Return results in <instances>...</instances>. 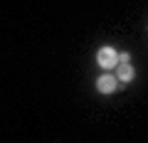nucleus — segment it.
I'll return each mask as SVG.
<instances>
[{
    "mask_svg": "<svg viewBox=\"0 0 148 143\" xmlns=\"http://www.w3.org/2000/svg\"><path fill=\"white\" fill-rule=\"evenodd\" d=\"M116 79L119 81H131L133 79V67H131V62H121L116 67Z\"/></svg>",
    "mask_w": 148,
    "mask_h": 143,
    "instance_id": "3",
    "label": "nucleus"
},
{
    "mask_svg": "<svg viewBox=\"0 0 148 143\" xmlns=\"http://www.w3.org/2000/svg\"><path fill=\"white\" fill-rule=\"evenodd\" d=\"M119 86V79L116 74H101L99 79H96V89L101 91V94H114Z\"/></svg>",
    "mask_w": 148,
    "mask_h": 143,
    "instance_id": "2",
    "label": "nucleus"
},
{
    "mask_svg": "<svg viewBox=\"0 0 148 143\" xmlns=\"http://www.w3.org/2000/svg\"><path fill=\"white\" fill-rule=\"evenodd\" d=\"M96 62L101 69H116L119 67V52L114 47H101L96 52Z\"/></svg>",
    "mask_w": 148,
    "mask_h": 143,
    "instance_id": "1",
    "label": "nucleus"
},
{
    "mask_svg": "<svg viewBox=\"0 0 148 143\" xmlns=\"http://www.w3.org/2000/svg\"><path fill=\"white\" fill-rule=\"evenodd\" d=\"M128 59H131V57H128V52H119V64H121V62H128Z\"/></svg>",
    "mask_w": 148,
    "mask_h": 143,
    "instance_id": "4",
    "label": "nucleus"
}]
</instances>
